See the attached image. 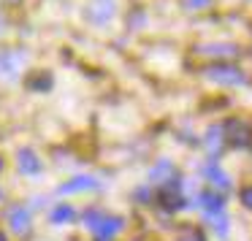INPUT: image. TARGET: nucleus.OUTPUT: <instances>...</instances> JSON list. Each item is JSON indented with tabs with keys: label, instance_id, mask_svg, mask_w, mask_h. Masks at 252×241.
<instances>
[{
	"label": "nucleus",
	"instance_id": "f257e3e1",
	"mask_svg": "<svg viewBox=\"0 0 252 241\" xmlns=\"http://www.w3.org/2000/svg\"><path fill=\"white\" fill-rule=\"evenodd\" d=\"M87 228L93 230L98 239H111L114 233L122 230V219L120 217H109V214H100V211H87Z\"/></svg>",
	"mask_w": 252,
	"mask_h": 241
},
{
	"label": "nucleus",
	"instance_id": "f03ea898",
	"mask_svg": "<svg viewBox=\"0 0 252 241\" xmlns=\"http://www.w3.org/2000/svg\"><path fill=\"white\" fill-rule=\"evenodd\" d=\"M203 76L214 84H225V87H233V84H244V73L239 71L236 65H228V62H220V65H209L203 71Z\"/></svg>",
	"mask_w": 252,
	"mask_h": 241
},
{
	"label": "nucleus",
	"instance_id": "7ed1b4c3",
	"mask_svg": "<svg viewBox=\"0 0 252 241\" xmlns=\"http://www.w3.org/2000/svg\"><path fill=\"white\" fill-rule=\"evenodd\" d=\"M222 130H225V141L230 147H247L252 141V127L244 120H228Z\"/></svg>",
	"mask_w": 252,
	"mask_h": 241
},
{
	"label": "nucleus",
	"instance_id": "20e7f679",
	"mask_svg": "<svg viewBox=\"0 0 252 241\" xmlns=\"http://www.w3.org/2000/svg\"><path fill=\"white\" fill-rule=\"evenodd\" d=\"M6 219H8V228L14 230V233H19V236H25L30 230V225H33V217H30V209H25V206H11L6 211Z\"/></svg>",
	"mask_w": 252,
	"mask_h": 241
},
{
	"label": "nucleus",
	"instance_id": "39448f33",
	"mask_svg": "<svg viewBox=\"0 0 252 241\" xmlns=\"http://www.w3.org/2000/svg\"><path fill=\"white\" fill-rule=\"evenodd\" d=\"M111 14H114V3H111V0H95L93 6H90V19L98 22V25L109 22Z\"/></svg>",
	"mask_w": 252,
	"mask_h": 241
},
{
	"label": "nucleus",
	"instance_id": "423d86ee",
	"mask_svg": "<svg viewBox=\"0 0 252 241\" xmlns=\"http://www.w3.org/2000/svg\"><path fill=\"white\" fill-rule=\"evenodd\" d=\"M98 187V179L95 176H73L71 181H65V184L60 187V192L65 195V192H79V190H95Z\"/></svg>",
	"mask_w": 252,
	"mask_h": 241
},
{
	"label": "nucleus",
	"instance_id": "0eeeda50",
	"mask_svg": "<svg viewBox=\"0 0 252 241\" xmlns=\"http://www.w3.org/2000/svg\"><path fill=\"white\" fill-rule=\"evenodd\" d=\"M17 165H19V171H22V174H38V171H41L38 154H33L30 149H22V152L17 154Z\"/></svg>",
	"mask_w": 252,
	"mask_h": 241
},
{
	"label": "nucleus",
	"instance_id": "6e6552de",
	"mask_svg": "<svg viewBox=\"0 0 252 241\" xmlns=\"http://www.w3.org/2000/svg\"><path fill=\"white\" fill-rule=\"evenodd\" d=\"M203 176H206L214 187H220V190H228V187H230V179L225 176V171L220 168L217 163H209L206 168H203Z\"/></svg>",
	"mask_w": 252,
	"mask_h": 241
},
{
	"label": "nucleus",
	"instance_id": "1a4fd4ad",
	"mask_svg": "<svg viewBox=\"0 0 252 241\" xmlns=\"http://www.w3.org/2000/svg\"><path fill=\"white\" fill-rule=\"evenodd\" d=\"M198 52L206 55V57H236L239 55V49L230 46V44H206V46H201Z\"/></svg>",
	"mask_w": 252,
	"mask_h": 241
},
{
	"label": "nucleus",
	"instance_id": "9d476101",
	"mask_svg": "<svg viewBox=\"0 0 252 241\" xmlns=\"http://www.w3.org/2000/svg\"><path fill=\"white\" fill-rule=\"evenodd\" d=\"M149 176H152V181H158V184H165V181L174 179V165H171V160H160L158 165H155L152 171H149Z\"/></svg>",
	"mask_w": 252,
	"mask_h": 241
},
{
	"label": "nucleus",
	"instance_id": "9b49d317",
	"mask_svg": "<svg viewBox=\"0 0 252 241\" xmlns=\"http://www.w3.org/2000/svg\"><path fill=\"white\" fill-rule=\"evenodd\" d=\"M222 141H225L222 127H212V130L206 133V147H209V154H212V157H217V152H220V147H222Z\"/></svg>",
	"mask_w": 252,
	"mask_h": 241
},
{
	"label": "nucleus",
	"instance_id": "f8f14e48",
	"mask_svg": "<svg viewBox=\"0 0 252 241\" xmlns=\"http://www.w3.org/2000/svg\"><path fill=\"white\" fill-rule=\"evenodd\" d=\"M206 219H209V225H212V228L217 230L220 239H225V236H228V217H225L222 211H209V214H206Z\"/></svg>",
	"mask_w": 252,
	"mask_h": 241
},
{
	"label": "nucleus",
	"instance_id": "ddd939ff",
	"mask_svg": "<svg viewBox=\"0 0 252 241\" xmlns=\"http://www.w3.org/2000/svg\"><path fill=\"white\" fill-rule=\"evenodd\" d=\"M198 203L206 209V214L209 211H222V198H220L217 192H201V195H198Z\"/></svg>",
	"mask_w": 252,
	"mask_h": 241
},
{
	"label": "nucleus",
	"instance_id": "4468645a",
	"mask_svg": "<svg viewBox=\"0 0 252 241\" xmlns=\"http://www.w3.org/2000/svg\"><path fill=\"white\" fill-rule=\"evenodd\" d=\"M174 241H206V236H203V230L195 228V225H185V228L176 233Z\"/></svg>",
	"mask_w": 252,
	"mask_h": 241
},
{
	"label": "nucleus",
	"instance_id": "2eb2a0df",
	"mask_svg": "<svg viewBox=\"0 0 252 241\" xmlns=\"http://www.w3.org/2000/svg\"><path fill=\"white\" fill-rule=\"evenodd\" d=\"M73 217H76V211H73L71 206H65V203H63V206H57L55 211H52V222H57V225H63V222H71Z\"/></svg>",
	"mask_w": 252,
	"mask_h": 241
},
{
	"label": "nucleus",
	"instance_id": "dca6fc26",
	"mask_svg": "<svg viewBox=\"0 0 252 241\" xmlns=\"http://www.w3.org/2000/svg\"><path fill=\"white\" fill-rule=\"evenodd\" d=\"M209 3H212V0H187V8H192V11H195V8H206Z\"/></svg>",
	"mask_w": 252,
	"mask_h": 241
},
{
	"label": "nucleus",
	"instance_id": "f3484780",
	"mask_svg": "<svg viewBox=\"0 0 252 241\" xmlns=\"http://www.w3.org/2000/svg\"><path fill=\"white\" fill-rule=\"evenodd\" d=\"M241 203H244L247 209H252V187H247V190L241 192Z\"/></svg>",
	"mask_w": 252,
	"mask_h": 241
},
{
	"label": "nucleus",
	"instance_id": "a211bd4d",
	"mask_svg": "<svg viewBox=\"0 0 252 241\" xmlns=\"http://www.w3.org/2000/svg\"><path fill=\"white\" fill-rule=\"evenodd\" d=\"M0 241H6V239H3V233H0Z\"/></svg>",
	"mask_w": 252,
	"mask_h": 241
},
{
	"label": "nucleus",
	"instance_id": "6ab92c4d",
	"mask_svg": "<svg viewBox=\"0 0 252 241\" xmlns=\"http://www.w3.org/2000/svg\"><path fill=\"white\" fill-rule=\"evenodd\" d=\"M100 241H109V239H100Z\"/></svg>",
	"mask_w": 252,
	"mask_h": 241
}]
</instances>
